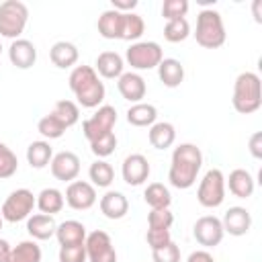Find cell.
Returning <instances> with one entry per match:
<instances>
[{
  "label": "cell",
  "instance_id": "obj_1",
  "mask_svg": "<svg viewBox=\"0 0 262 262\" xmlns=\"http://www.w3.org/2000/svg\"><path fill=\"white\" fill-rule=\"evenodd\" d=\"M203 166V154L194 143H180L172 151L168 180L174 188L186 190L196 182V176Z\"/></svg>",
  "mask_w": 262,
  "mask_h": 262
},
{
  "label": "cell",
  "instance_id": "obj_2",
  "mask_svg": "<svg viewBox=\"0 0 262 262\" xmlns=\"http://www.w3.org/2000/svg\"><path fill=\"white\" fill-rule=\"evenodd\" d=\"M70 90L74 92L76 100L84 108H96L104 100V84L100 82L96 70L92 66H76L70 74Z\"/></svg>",
  "mask_w": 262,
  "mask_h": 262
},
{
  "label": "cell",
  "instance_id": "obj_3",
  "mask_svg": "<svg viewBox=\"0 0 262 262\" xmlns=\"http://www.w3.org/2000/svg\"><path fill=\"white\" fill-rule=\"evenodd\" d=\"M233 108L239 115H252L262 106V82L254 72H242L233 84Z\"/></svg>",
  "mask_w": 262,
  "mask_h": 262
},
{
  "label": "cell",
  "instance_id": "obj_4",
  "mask_svg": "<svg viewBox=\"0 0 262 262\" xmlns=\"http://www.w3.org/2000/svg\"><path fill=\"white\" fill-rule=\"evenodd\" d=\"M225 37L227 35L221 14L213 8H203L196 16V31H194L196 43L205 49H217L225 43Z\"/></svg>",
  "mask_w": 262,
  "mask_h": 262
},
{
  "label": "cell",
  "instance_id": "obj_5",
  "mask_svg": "<svg viewBox=\"0 0 262 262\" xmlns=\"http://www.w3.org/2000/svg\"><path fill=\"white\" fill-rule=\"evenodd\" d=\"M29 8L20 0H6L0 4V35L18 39L27 27Z\"/></svg>",
  "mask_w": 262,
  "mask_h": 262
},
{
  "label": "cell",
  "instance_id": "obj_6",
  "mask_svg": "<svg viewBox=\"0 0 262 262\" xmlns=\"http://www.w3.org/2000/svg\"><path fill=\"white\" fill-rule=\"evenodd\" d=\"M196 199L207 209H215L225 201V176L219 168H211L205 172L196 188Z\"/></svg>",
  "mask_w": 262,
  "mask_h": 262
},
{
  "label": "cell",
  "instance_id": "obj_7",
  "mask_svg": "<svg viewBox=\"0 0 262 262\" xmlns=\"http://www.w3.org/2000/svg\"><path fill=\"white\" fill-rule=\"evenodd\" d=\"M125 59L133 70H151L160 66L164 51L156 41H135L129 45Z\"/></svg>",
  "mask_w": 262,
  "mask_h": 262
},
{
  "label": "cell",
  "instance_id": "obj_8",
  "mask_svg": "<svg viewBox=\"0 0 262 262\" xmlns=\"http://www.w3.org/2000/svg\"><path fill=\"white\" fill-rule=\"evenodd\" d=\"M35 205H37V199H35V194L29 188H16L4 201L0 215H2L4 221L16 223V221L29 219V215H31V211H33Z\"/></svg>",
  "mask_w": 262,
  "mask_h": 262
},
{
  "label": "cell",
  "instance_id": "obj_9",
  "mask_svg": "<svg viewBox=\"0 0 262 262\" xmlns=\"http://www.w3.org/2000/svg\"><path fill=\"white\" fill-rule=\"evenodd\" d=\"M115 123H117V111H115V106L102 104V106H98V111L90 119H86L82 123L84 137L88 141H94V139H98V137H102L106 133H113Z\"/></svg>",
  "mask_w": 262,
  "mask_h": 262
},
{
  "label": "cell",
  "instance_id": "obj_10",
  "mask_svg": "<svg viewBox=\"0 0 262 262\" xmlns=\"http://www.w3.org/2000/svg\"><path fill=\"white\" fill-rule=\"evenodd\" d=\"M86 260L88 262H117V250L106 231L96 229L86 235Z\"/></svg>",
  "mask_w": 262,
  "mask_h": 262
},
{
  "label": "cell",
  "instance_id": "obj_11",
  "mask_svg": "<svg viewBox=\"0 0 262 262\" xmlns=\"http://www.w3.org/2000/svg\"><path fill=\"white\" fill-rule=\"evenodd\" d=\"M192 235L194 239L205 246V248H215L221 244L225 231H223V225H221V219L215 217V215H205V217H199L194 227H192Z\"/></svg>",
  "mask_w": 262,
  "mask_h": 262
},
{
  "label": "cell",
  "instance_id": "obj_12",
  "mask_svg": "<svg viewBox=\"0 0 262 262\" xmlns=\"http://www.w3.org/2000/svg\"><path fill=\"white\" fill-rule=\"evenodd\" d=\"M66 203L76 211H86L96 203V188L86 180H74L66 188Z\"/></svg>",
  "mask_w": 262,
  "mask_h": 262
},
{
  "label": "cell",
  "instance_id": "obj_13",
  "mask_svg": "<svg viewBox=\"0 0 262 262\" xmlns=\"http://www.w3.org/2000/svg\"><path fill=\"white\" fill-rule=\"evenodd\" d=\"M51 174L55 180L61 182H74L76 176L80 174V158L74 151H59L51 158L49 162Z\"/></svg>",
  "mask_w": 262,
  "mask_h": 262
},
{
  "label": "cell",
  "instance_id": "obj_14",
  "mask_svg": "<svg viewBox=\"0 0 262 262\" xmlns=\"http://www.w3.org/2000/svg\"><path fill=\"white\" fill-rule=\"evenodd\" d=\"M121 174H123V180L129 184V186H139L147 180L149 176V162L145 156L141 154H131L125 158L123 162V168H121Z\"/></svg>",
  "mask_w": 262,
  "mask_h": 262
},
{
  "label": "cell",
  "instance_id": "obj_15",
  "mask_svg": "<svg viewBox=\"0 0 262 262\" xmlns=\"http://www.w3.org/2000/svg\"><path fill=\"white\" fill-rule=\"evenodd\" d=\"M223 231H227L229 235H246L252 227V215L246 207H229L221 219Z\"/></svg>",
  "mask_w": 262,
  "mask_h": 262
},
{
  "label": "cell",
  "instance_id": "obj_16",
  "mask_svg": "<svg viewBox=\"0 0 262 262\" xmlns=\"http://www.w3.org/2000/svg\"><path fill=\"white\" fill-rule=\"evenodd\" d=\"M8 59L18 70H29L37 61V47L29 39H14L8 47Z\"/></svg>",
  "mask_w": 262,
  "mask_h": 262
},
{
  "label": "cell",
  "instance_id": "obj_17",
  "mask_svg": "<svg viewBox=\"0 0 262 262\" xmlns=\"http://www.w3.org/2000/svg\"><path fill=\"white\" fill-rule=\"evenodd\" d=\"M117 88H119L121 96H123L125 100L133 102V104L141 102V98H145V92H147L145 80H143L139 74H135V72H123V74L119 76Z\"/></svg>",
  "mask_w": 262,
  "mask_h": 262
},
{
  "label": "cell",
  "instance_id": "obj_18",
  "mask_svg": "<svg viewBox=\"0 0 262 262\" xmlns=\"http://www.w3.org/2000/svg\"><path fill=\"white\" fill-rule=\"evenodd\" d=\"M100 211L106 219H123L129 211V201L119 190H108L100 196Z\"/></svg>",
  "mask_w": 262,
  "mask_h": 262
},
{
  "label": "cell",
  "instance_id": "obj_19",
  "mask_svg": "<svg viewBox=\"0 0 262 262\" xmlns=\"http://www.w3.org/2000/svg\"><path fill=\"white\" fill-rule=\"evenodd\" d=\"M225 186H229V192L237 199H248L254 192L256 180L252 178V174L244 168H235L229 172V178L225 180Z\"/></svg>",
  "mask_w": 262,
  "mask_h": 262
},
{
  "label": "cell",
  "instance_id": "obj_20",
  "mask_svg": "<svg viewBox=\"0 0 262 262\" xmlns=\"http://www.w3.org/2000/svg\"><path fill=\"white\" fill-rule=\"evenodd\" d=\"M123 68H125L123 57L117 51H102V53H98L96 63H94L96 74H100L106 80H113V78L119 80V76L123 74Z\"/></svg>",
  "mask_w": 262,
  "mask_h": 262
},
{
  "label": "cell",
  "instance_id": "obj_21",
  "mask_svg": "<svg viewBox=\"0 0 262 262\" xmlns=\"http://www.w3.org/2000/svg\"><path fill=\"white\" fill-rule=\"evenodd\" d=\"M55 237H57L59 246L84 244L86 242V227H84V223H80L76 219H68V221H63V223L57 225Z\"/></svg>",
  "mask_w": 262,
  "mask_h": 262
},
{
  "label": "cell",
  "instance_id": "obj_22",
  "mask_svg": "<svg viewBox=\"0 0 262 262\" xmlns=\"http://www.w3.org/2000/svg\"><path fill=\"white\" fill-rule=\"evenodd\" d=\"M49 57H51V63L59 70H66V68H72L76 66L80 53H78V47L70 41H57L53 43V47L49 49Z\"/></svg>",
  "mask_w": 262,
  "mask_h": 262
},
{
  "label": "cell",
  "instance_id": "obj_23",
  "mask_svg": "<svg viewBox=\"0 0 262 262\" xmlns=\"http://www.w3.org/2000/svg\"><path fill=\"white\" fill-rule=\"evenodd\" d=\"M55 229H57V223H55L53 215L37 213L27 219V231L33 239H49L55 235Z\"/></svg>",
  "mask_w": 262,
  "mask_h": 262
},
{
  "label": "cell",
  "instance_id": "obj_24",
  "mask_svg": "<svg viewBox=\"0 0 262 262\" xmlns=\"http://www.w3.org/2000/svg\"><path fill=\"white\" fill-rule=\"evenodd\" d=\"M158 76H160L164 86L176 88L184 80V66L174 57H164L160 61V66H158Z\"/></svg>",
  "mask_w": 262,
  "mask_h": 262
},
{
  "label": "cell",
  "instance_id": "obj_25",
  "mask_svg": "<svg viewBox=\"0 0 262 262\" xmlns=\"http://www.w3.org/2000/svg\"><path fill=\"white\" fill-rule=\"evenodd\" d=\"M147 139H149L151 147H156V149H168V147L176 141V129H174V125L168 123V121L154 123V125L149 127Z\"/></svg>",
  "mask_w": 262,
  "mask_h": 262
},
{
  "label": "cell",
  "instance_id": "obj_26",
  "mask_svg": "<svg viewBox=\"0 0 262 262\" xmlns=\"http://www.w3.org/2000/svg\"><path fill=\"white\" fill-rule=\"evenodd\" d=\"M98 33L104 39H121V31H123V12L117 10H104L98 16Z\"/></svg>",
  "mask_w": 262,
  "mask_h": 262
},
{
  "label": "cell",
  "instance_id": "obj_27",
  "mask_svg": "<svg viewBox=\"0 0 262 262\" xmlns=\"http://www.w3.org/2000/svg\"><path fill=\"white\" fill-rule=\"evenodd\" d=\"M158 119V108L149 102L131 104L127 111V123L133 127H151Z\"/></svg>",
  "mask_w": 262,
  "mask_h": 262
},
{
  "label": "cell",
  "instance_id": "obj_28",
  "mask_svg": "<svg viewBox=\"0 0 262 262\" xmlns=\"http://www.w3.org/2000/svg\"><path fill=\"white\" fill-rule=\"evenodd\" d=\"M66 205V199H63V192L57 190V188H43L39 194H37V207L41 213L45 215H55L63 209Z\"/></svg>",
  "mask_w": 262,
  "mask_h": 262
},
{
  "label": "cell",
  "instance_id": "obj_29",
  "mask_svg": "<svg viewBox=\"0 0 262 262\" xmlns=\"http://www.w3.org/2000/svg\"><path fill=\"white\" fill-rule=\"evenodd\" d=\"M6 262H41V248L35 239H25L18 246L10 248Z\"/></svg>",
  "mask_w": 262,
  "mask_h": 262
},
{
  "label": "cell",
  "instance_id": "obj_30",
  "mask_svg": "<svg viewBox=\"0 0 262 262\" xmlns=\"http://www.w3.org/2000/svg\"><path fill=\"white\" fill-rule=\"evenodd\" d=\"M53 158V149L49 145V141H33L29 147H27V162L31 164V168H45Z\"/></svg>",
  "mask_w": 262,
  "mask_h": 262
},
{
  "label": "cell",
  "instance_id": "obj_31",
  "mask_svg": "<svg viewBox=\"0 0 262 262\" xmlns=\"http://www.w3.org/2000/svg\"><path fill=\"white\" fill-rule=\"evenodd\" d=\"M143 201L151 209H170L172 194L162 182H151V184H147V188L143 192Z\"/></svg>",
  "mask_w": 262,
  "mask_h": 262
},
{
  "label": "cell",
  "instance_id": "obj_32",
  "mask_svg": "<svg viewBox=\"0 0 262 262\" xmlns=\"http://www.w3.org/2000/svg\"><path fill=\"white\" fill-rule=\"evenodd\" d=\"M51 115L68 129V127H72V125L78 123V119H80V106L74 100H57L55 106H53V111H51Z\"/></svg>",
  "mask_w": 262,
  "mask_h": 262
},
{
  "label": "cell",
  "instance_id": "obj_33",
  "mask_svg": "<svg viewBox=\"0 0 262 262\" xmlns=\"http://www.w3.org/2000/svg\"><path fill=\"white\" fill-rule=\"evenodd\" d=\"M88 176L92 180V186H98V188H106L111 186V182L115 180V170L108 162L104 160H96L90 164V170H88Z\"/></svg>",
  "mask_w": 262,
  "mask_h": 262
},
{
  "label": "cell",
  "instance_id": "obj_34",
  "mask_svg": "<svg viewBox=\"0 0 262 262\" xmlns=\"http://www.w3.org/2000/svg\"><path fill=\"white\" fill-rule=\"evenodd\" d=\"M145 31V23L139 14L135 12H127L123 14V31H121V39L123 41H137Z\"/></svg>",
  "mask_w": 262,
  "mask_h": 262
},
{
  "label": "cell",
  "instance_id": "obj_35",
  "mask_svg": "<svg viewBox=\"0 0 262 262\" xmlns=\"http://www.w3.org/2000/svg\"><path fill=\"white\" fill-rule=\"evenodd\" d=\"M190 35V25L186 18H174V20H166L164 27V39L170 43H180Z\"/></svg>",
  "mask_w": 262,
  "mask_h": 262
},
{
  "label": "cell",
  "instance_id": "obj_36",
  "mask_svg": "<svg viewBox=\"0 0 262 262\" xmlns=\"http://www.w3.org/2000/svg\"><path fill=\"white\" fill-rule=\"evenodd\" d=\"M18 170V158L16 154L0 141V180H6L10 176H14Z\"/></svg>",
  "mask_w": 262,
  "mask_h": 262
},
{
  "label": "cell",
  "instance_id": "obj_37",
  "mask_svg": "<svg viewBox=\"0 0 262 262\" xmlns=\"http://www.w3.org/2000/svg\"><path fill=\"white\" fill-rule=\"evenodd\" d=\"M37 131H39L43 137H47V139H59V137L66 133V127L49 113V115H45L43 119H39Z\"/></svg>",
  "mask_w": 262,
  "mask_h": 262
},
{
  "label": "cell",
  "instance_id": "obj_38",
  "mask_svg": "<svg viewBox=\"0 0 262 262\" xmlns=\"http://www.w3.org/2000/svg\"><path fill=\"white\" fill-rule=\"evenodd\" d=\"M115 147H117V135L115 133H106V135L90 141V151L96 158H108L111 154H115Z\"/></svg>",
  "mask_w": 262,
  "mask_h": 262
},
{
  "label": "cell",
  "instance_id": "obj_39",
  "mask_svg": "<svg viewBox=\"0 0 262 262\" xmlns=\"http://www.w3.org/2000/svg\"><path fill=\"white\" fill-rule=\"evenodd\" d=\"M174 223V215L170 209H151L147 213V227L149 229H170Z\"/></svg>",
  "mask_w": 262,
  "mask_h": 262
},
{
  "label": "cell",
  "instance_id": "obj_40",
  "mask_svg": "<svg viewBox=\"0 0 262 262\" xmlns=\"http://www.w3.org/2000/svg\"><path fill=\"white\" fill-rule=\"evenodd\" d=\"M186 12H188V2L186 0H164V4H162V16L166 20L184 18Z\"/></svg>",
  "mask_w": 262,
  "mask_h": 262
},
{
  "label": "cell",
  "instance_id": "obj_41",
  "mask_svg": "<svg viewBox=\"0 0 262 262\" xmlns=\"http://www.w3.org/2000/svg\"><path fill=\"white\" fill-rule=\"evenodd\" d=\"M59 262H86V246H59Z\"/></svg>",
  "mask_w": 262,
  "mask_h": 262
},
{
  "label": "cell",
  "instance_id": "obj_42",
  "mask_svg": "<svg viewBox=\"0 0 262 262\" xmlns=\"http://www.w3.org/2000/svg\"><path fill=\"white\" fill-rule=\"evenodd\" d=\"M145 239H147V246L154 252V250H160V248L168 246L172 242V235H170V229H147Z\"/></svg>",
  "mask_w": 262,
  "mask_h": 262
},
{
  "label": "cell",
  "instance_id": "obj_43",
  "mask_svg": "<svg viewBox=\"0 0 262 262\" xmlns=\"http://www.w3.org/2000/svg\"><path fill=\"white\" fill-rule=\"evenodd\" d=\"M151 258H154V262H180V248L174 242H170L168 246L154 250Z\"/></svg>",
  "mask_w": 262,
  "mask_h": 262
},
{
  "label": "cell",
  "instance_id": "obj_44",
  "mask_svg": "<svg viewBox=\"0 0 262 262\" xmlns=\"http://www.w3.org/2000/svg\"><path fill=\"white\" fill-rule=\"evenodd\" d=\"M250 154L256 158V160H260L262 158V133L260 131H256L252 137H250Z\"/></svg>",
  "mask_w": 262,
  "mask_h": 262
},
{
  "label": "cell",
  "instance_id": "obj_45",
  "mask_svg": "<svg viewBox=\"0 0 262 262\" xmlns=\"http://www.w3.org/2000/svg\"><path fill=\"white\" fill-rule=\"evenodd\" d=\"M135 6H137V0H113V10L123 12V14L131 12Z\"/></svg>",
  "mask_w": 262,
  "mask_h": 262
},
{
  "label": "cell",
  "instance_id": "obj_46",
  "mask_svg": "<svg viewBox=\"0 0 262 262\" xmlns=\"http://www.w3.org/2000/svg\"><path fill=\"white\" fill-rule=\"evenodd\" d=\"M186 262H215V258H213L207 250H196V252H192V254L188 256Z\"/></svg>",
  "mask_w": 262,
  "mask_h": 262
},
{
  "label": "cell",
  "instance_id": "obj_47",
  "mask_svg": "<svg viewBox=\"0 0 262 262\" xmlns=\"http://www.w3.org/2000/svg\"><path fill=\"white\" fill-rule=\"evenodd\" d=\"M10 254V244L6 239H0V262H6Z\"/></svg>",
  "mask_w": 262,
  "mask_h": 262
},
{
  "label": "cell",
  "instance_id": "obj_48",
  "mask_svg": "<svg viewBox=\"0 0 262 262\" xmlns=\"http://www.w3.org/2000/svg\"><path fill=\"white\" fill-rule=\"evenodd\" d=\"M260 6H262V2L256 0V2H254V16H256V23H260Z\"/></svg>",
  "mask_w": 262,
  "mask_h": 262
},
{
  "label": "cell",
  "instance_id": "obj_49",
  "mask_svg": "<svg viewBox=\"0 0 262 262\" xmlns=\"http://www.w3.org/2000/svg\"><path fill=\"white\" fill-rule=\"evenodd\" d=\"M2 223H4V219H2V215H0V231H2Z\"/></svg>",
  "mask_w": 262,
  "mask_h": 262
},
{
  "label": "cell",
  "instance_id": "obj_50",
  "mask_svg": "<svg viewBox=\"0 0 262 262\" xmlns=\"http://www.w3.org/2000/svg\"><path fill=\"white\" fill-rule=\"evenodd\" d=\"M0 51H2V45H0Z\"/></svg>",
  "mask_w": 262,
  "mask_h": 262
}]
</instances>
